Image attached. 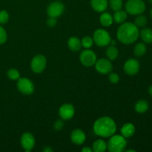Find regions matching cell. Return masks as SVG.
<instances>
[{
    "label": "cell",
    "mask_w": 152,
    "mask_h": 152,
    "mask_svg": "<svg viewBox=\"0 0 152 152\" xmlns=\"http://www.w3.org/2000/svg\"><path fill=\"white\" fill-rule=\"evenodd\" d=\"M7 35L5 29L0 25V45L5 43L6 41H7Z\"/></svg>",
    "instance_id": "f546056e"
},
{
    "label": "cell",
    "mask_w": 152,
    "mask_h": 152,
    "mask_svg": "<svg viewBox=\"0 0 152 152\" xmlns=\"http://www.w3.org/2000/svg\"><path fill=\"white\" fill-rule=\"evenodd\" d=\"M94 42L99 47H105L111 44V38L107 31L104 29H97L94 33Z\"/></svg>",
    "instance_id": "5b68a950"
},
{
    "label": "cell",
    "mask_w": 152,
    "mask_h": 152,
    "mask_svg": "<svg viewBox=\"0 0 152 152\" xmlns=\"http://www.w3.org/2000/svg\"><path fill=\"white\" fill-rule=\"evenodd\" d=\"M53 151V150L51 148H50V147H49V146L45 147V148L44 149H43V151H44V152H52Z\"/></svg>",
    "instance_id": "e575fe53"
},
{
    "label": "cell",
    "mask_w": 152,
    "mask_h": 152,
    "mask_svg": "<svg viewBox=\"0 0 152 152\" xmlns=\"http://www.w3.org/2000/svg\"><path fill=\"white\" fill-rule=\"evenodd\" d=\"M46 64H47V59L45 56L43 55H37L33 58L31 63V69L34 72L37 74H40L46 68Z\"/></svg>",
    "instance_id": "52a82bcc"
},
{
    "label": "cell",
    "mask_w": 152,
    "mask_h": 152,
    "mask_svg": "<svg viewBox=\"0 0 152 152\" xmlns=\"http://www.w3.org/2000/svg\"><path fill=\"white\" fill-rule=\"evenodd\" d=\"M119 55L118 49L114 45H111L107 48L106 56L109 60H114L117 58Z\"/></svg>",
    "instance_id": "cb8c5ba5"
},
{
    "label": "cell",
    "mask_w": 152,
    "mask_h": 152,
    "mask_svg": "<svg viewBox=\"0 0 152 152\" xmlns=\"http://www.w3.org/2000/svg\"><path fill=\"white\" fill-rule=\"evenodd\" d=\"M148 1H149V2L152 4V0H148Z\"/></svg>",
    "instance_id": "f35d334b"
},
{
    "label": "cell",
    "mask_w": 152,
    "mask_h": 152,
    "mask_svg": "<svg viewBox=\"0 0 152 152\" xmlns=\"http://www.w3.org/2000/svg\"><path fill=\"white\" fill-rule=\"evenodd\" d=\"M91 7L95 11L104 12L108 7V0H91Z\"/></svg>",
    "instance_id": "9a60e30c"
},
{
    "label": "cell",
    "mask_w": 152,
    "mask_h": 152,
    "mask_svg": "<svg viewBox=\"0 0 152 152\" xmlns=\"http://www.w3.org/2000/svg\"><path fill=\"white\" fill-rule=\"evenodd\" d=\"M9 20V14L6 10H3L0 11V24L4 25Z\"/></svg>",
    "instance_id": "f1b7e54d"
},
{
    "label": "cell",
    "mask_w": 152,
    "mask_h": 152,
    "mask_svg": "<svg viewBox=\"0 0 152 152\" xmlns=\"http://www.w3.org/2000/svg\"><path fill=\"white\" fill-rule=\"evenodd\" d=\"M140 68V62L138 60L135 59H129L126 62L124 65V71L126 74L129 76H134L139 72Z\"/></svg>",
    "instance_id": "7c38bea8"
},
{
    "label": "cell",
    "mask_w": 152,
    "mask_h": 152,
    "mask_svg": "<svg viewBox=\"0 0 152 152\" xmlns=\"http://www.w3.org/2000/svg\"><path fill=\"white\" fill-rule=\"evenodd\" d=\"M127 142L122 135H112L107 143V148L110 152H122L125 150Z\"/></svg>",
    "instance_id": "3957f363"
},
{
    "label": "cell",
    "mask_w": 152,
    "mask_h": 152,
    "mask_svg": "<svg viewBox=\"0 0 152 152\" xmlns=\"http://www.w3.org/2000/svg\"><path fill=\"white\" fill-rule=\"evenodd\" d=\"M75 114L74 107L71 104H63L59 108V114L61 118L64 120H71Z\"/></svg>",
    "instance_id": "4fadbf2b"
},
{
    "label": "cell",
    "mask_w": 152,
    "mask_h": 152,
    "mask_svg": "<svg viewBox=\"0 0 152 152\" xmlns=\"http://www.w3.org/2000/svg\"><path fill=\"white\" fill-rule=\"evenodd\" d=\"M108 75V80H109L110 83H113V84H116L120 81V77L116 73H109Z\"/></svg>",
    "instance_id": "4dcf8cb0"
},
{
    "label": "cell",
    "mask_w": 152,
    "mask_h": 152,
    "mask_svg": "<svg viewBox=\"0 0 152 152\" xmlns=\"http://www.w3.org/2000/svg\"><path fill=\"white\" fill-rule=\"evenodd\" d=\"M121 135L125 138H129L133 136L135 133V126L132 123H126L121 128Z\"/></svg>",
    "instance_id": "2e32d148"
},
{
    "label": "cell",
    "mask_w": 152,
    "mask_h": 152,
    "mask_svg": "<svg viewBox=\"0 0 152 152\" xmlns=\"http://www.w3.org/2000/svg\"><path fill=\"white\" fill-rule=\"evenodd\" d=\"M56 23H57V22H56V17H50V16H49V19L47 21V24L49 27L53 28V27H54L56 25Z\"/></svg>",
    "instance_id": "d6a6232c"
},
{
    "label": "cell",
    "mask_w": 152,
    "mask_h": 152,
    "mask_svg": "<svg viewBox=\"0 0 152 152\" xmlns=\"http://www.w3.org/2000/svg\"><path fill=\"white\" fill-rule=\"evenodd\" d=\"M117 39L123 44H132L139 38V28L137 27L134 23L123 22L117 30Z\"/></svg>",
    "instance_id": "6da1fadb"
},
{
    "label": "cell",
    "mask_w": 152,
    "mask_h": 152,
    "mask_svg": "<svg viewBox=\"0 0 152 152\" xmlns=\"http://www.w3.org/2000/svg\"><path fill=\"white\" fill-rule=\"evenodd\" d=\"M149 108L148 102L144 99H140L136 102L134 105V109L139 114H144L146 112Z\"/></svg>",
    "instance_id": "d6986e66"
},
{
    "label": "cell",
    "mask_w": 152,
    "mask_h": 152,
    "mask_svg": "<svg viewBox=\"0 0 152 152\" xmlns=\"http://www.w3.org/2000/svg\"><path fill=\"white\" fill-rule=\"evenodd\" d=\"M147 48L145 43L140 42L137 43L136 45L134 46V53L136 56H142L146 53Z\"/></svg>",
    "instance_id": "603a6c76"
},
{
    "label": "cell",
    "mask_w": 152,
    "mask_h": 152,
    "mask_svg": "<svg viewBox=\"0 0 152 152\" xmlns=\"http://www.w3.org/2000/svg\"><path fill=\"white\" fill-rule=\"evenodd\" d=\"M95 68L99 73L102 74H108L112 71V64L109 59L102 58L96 61Z\"/></svg>",
    "instance_id": "30bf717a"
},
{
    "label": "cell",
    "mask_w": 152,
    "mask_h": 152,
    "mask_svg": "<svg viewBox=\"0 0 152 152\" xmlns=\"http://www.w3.org/2000/svg\"><path fill=\"white\" fill-rule=\"evenodd\" d=\"M21 145L25 151H31L35 145V138L29 132L24 133L20 139Z\"/></svg>",
    "instance_id": "8fae6325"
},
{
    "label": "cell",
    "mask_w": 152,
    "mask_h": 152,
    "mask_svg": "<svg viewBox=\"0 0 152 152\" xmlns=\"http://www.w3.org/2000/svg\"><path fill=\"white\" fill-rule=\"evenodd\" d=\"M82 43V46L84 47L86 49H89L90 48L92 47L94 44V40L93 38L90 37H83V39L81 41Z\"/></svg>",
    "instance_id": "83f0119b"
},
{
    "label": "cell",
    "mask_w": 152,
    "mask_h": 152,
    "mask_svg": "<svg viewBox=\"0 0 152 152\" xmlns=\"http://www.w3.org/2000/svg\"><path fill=\"white\" fill-rule=\"evenodd\" d=\"M71 141L76 145H82L86 141V137L84 132L80 129H75L71 133Z\"/></svg>",
    "instance_id": "5bb4252c"
},
{
    "label": "cell",
    "mask_w": 152,
    "mask_h": 152,
    "mask_svg": "<svg viewBox=\"0 0 152 152\" xmlns=\"http://www.w3.org/2000/svg\"><path fill=\"white\" fill-rule=\"evenodd\" d=\"M127 152H136V150L134 149H129V150H126Z\"/></svg>",
    "instance_id": "8d00e7d4"
},
{
    "label": "cell",
    "mask_w": 152,
    "mask_h": 152,
    "mask_svg": "<svg viewBox=\"0 0 152 152\" xmlns=\"http://www.w3.org/2000/svg\"><path fill=\"white\" fill-rule=\"evenodd\" d=\"M17 88L25 95L32 94L35 90L33 82L28 78H19L17 82Z\"/></svg>",
    "instance_id": "8992f818"
},
{
    "label": "cell",
    "mask_w": 152,
    "mask_h": 152,
    "mask_svg": "<svg viewBox=\"0 0 152 152\" xmlns=\"http://www.w3.org/2000/svg\"><path fill=\"white\" fill-rule=\"evenodd\" d=\"M148 23V19L145 16L142 14H139L134 19V24L138 28H144Z\"/></svg>",
    "instance_id": "d4e9b609"
},
{
    "label": "cell",
    "mask_w": 152,
    "mask_h": 152,
    "mask_svg": "<svg viewBox=\"0 0 152 152\" xmlns=\"http://www.w3.org/2000/svg\"><path fill=\"white\" fill-rule=\"evenodd\" d=\"M68 46L72 51H79L82 48L81 41L76 37H71L68 39Z\"/></svg>",
    "instance_id": "ac0fdd59"
},
{
    "label": "cell",
    "mask_w": 152,
    "mask_h": 152,
    "mask_svg": "<svg viewBox=\"0 0 152 152\" xmlns=\"http://www.w3.org/2000/svg\"><path fill=\"white\" fill-rule=\"evenodd\" d=\"M82 151L83 152H92L93 151V149L89 147H84V148L82 149Z\"/></svg>",
    "instance_id": "836d02e7"
},
{
    "label": "cell",
    "mask_w": 152,
    "mask_h": 152,
    "mask_svg": "<svg viewBox=\"0 0 152 152\" xmlns=\"http://www.w3.org/2000/svg\"><path fill=\"white\" fill-rule=\"evenodd\" d=\"M64 10H65V6L63 3L59 1H55L49 4L47 9V13L50 17L57 18L62 14Z\"/></svg>",
    "instance_id": "9c48e42d"
},
{
    "label": "cell",
    "mask_w": 152,
    "mask_h": 152,
    "mask_svg": "<svg viewBox=\"0 0 152 152\" xmlns=\"http://www.w3.org/2000/svg\"><path fill=\"white\" fill-rule=\"evenodd\" d=\"M94 132L97 136L110 137L116 133L117 126L113 119L109 117H102L96 120L93 126Z\"/></svg>",
    "instance_id": "7a4b0ae2"
},
{
    "label": "cell",
    "mask_w": 152,
    "mask_h": 152,
    "mask_svg": "<svg viewBox=\"0 0 152 152\" xmlns=\"http://www.w3.org/2000/svg\"><path fill=\"white\" fill-rule=\"evenodd\" d=\"M125 7L126 11L128 13L134 16H137L144 13L146 6L142 0H129L126 2Z\"/></svg>",
    "instance_id": "277c9868"
},
{
    "label": "cell",
    "mask_w": 152,
    "mask_h": 152,
    "mask_svg": "<svg viewBox=\"0 0 152 152\" xmlns=\"http://www.w3.org/2000/svg\"><path fill=\"white\" fill-rule=\"evenodd\" d=\"M140 37L144 43L151 44L152 43V30L151 28H142L140 31Z\"/></svg>",
    "instance_id": "e0dca14e"
},
{
    "label": "cell",
    "mask_w": 152,
    "mask_h": 152,
    "mask_svg": "<svg viewBox=\"0 0 152 152\" xmlns=\"http://www.w3.org/2000/svg\"><path fill=\"white\" fill-rule=\"evenodd\" d=\"M7 76L10 80H18L20 77V74H19V71L15 68H10L7 71Z\"/></svg>",
    "instance_id": "4316f807"
},
{
    "label": "cell",
    "mask_w": 152,
    "mask_h": 152,
    "mask_svg": "<svg viewBox=\"0 0 152 152\" xmlns=\"http://www.w3.org/2000/svg\"><path fill=\"white\" fill-rule=\"evenodd\" d=\"M109 4L114 11H117L123 8V0H110Z\"/></svg>",
    "instance_id": "484cf974"
},
{
    "label": "cell",
    "mask_w": 152,
    "mask_h": 152,
    "mask_svg": "<svg viewBox=\"0 0 152 152\" xmlns=\"http://www.w3.org/2000/svg\"><path fill=\"white\" fill-rule=\"evenodd\" d=\"M92 149L94 152H104L107 149V143L103 140H97L93 143Z\"/></svg>",
    "instance_id": "7402d4cb"
},
{
    "label": "cell",
    "mask_w": 152,
    "mask_h": 152,
    "mask_svg": "<svg viewBox=\"0 0 152 152\" xmlns=\"http://www.w3.org/2000/svg\"><path fill=\"white\" fill-rule=\"evenodd\" d=\"M148 94L152 96V86H151L148 88Z\"/></svg>",
    "instance_id": "d590c367"
},
{
    "label": "cell",
    "mask_w": 152,
    "mask_h": 152,
    "mask_svg": "<svg viewBox=\"0 0 152 152\" xmlns=\"http://www.w3.org/2000/svg\"><path fill=\"white\" fill-rule=\"evenodd\" d=\"M63 126H64V123L62 120H56V121L54 123V125H53V127H54V129L56 131L62 130Z\"/></svg>",
    "instance_id": "1f68e13d"
},
{
    "label": "cell",
    "mask_w": 152,
    "mask_h": 152,
    "mask_svg": "<svg viewBox=\"0 0 152 152\" xmlns=\"http://www.w3.org/2000/svg\"><path fill=\"white\" fill-rule=\"evenodd\" d=\"M99 22H100L101 25L102 26L109 27L112 25L113 22H114V19H113L112 16L109 13L104 12L99 17Z\"/></svg>",
    "instance_id": "ffe728a7"
},
{
    "label": "cell",
    "mask_w": 152,
    "mask_h": 152,
    "mask_svg": "<svg viewBox=\"0 0 152 152\" xmlns=\"http://www.w3.org/2000/svg\"><path fill=\"white\" fill-rule=\"evenodd\" d=\"M80 62L86 67H91L95 65L96 61V55L93 50H85L81 52L80 56Z\"/></svg>",
    "instance_id": "ba28073f"
},
{
    "label": "cell",
    "mask_w": 152,
    "mask_h": 152,
    "mask_svg": "<svg viewBox=\"0 0 152 152\" xmlns=\"http://www.w3.org/2000/svg\"><path fill=\"white\" fill-rule=\"evenodd\" d=\"M150 14H151V17L152 18V8L151 9V12H150Z\"/></svg>",
    "instance_id": "74e56055"
},
{
    "label": "cell",
    "mask_w": 152,
    "mask_h": 152,
    "mask_svg": "<svg viewBox=\"0 0 152 152\" xmlns=\"http://www.w3.org/2000/svg\"><path fill=\"white\" fill-rule=\"evenodd\" d=\"M128 17V13L126 11V10H117V11H115V13L114 15V22L117 24H122L123 22H126V19Z\"/></svg>",
    "instance_id": "44dd1931"
}]
</instances>
